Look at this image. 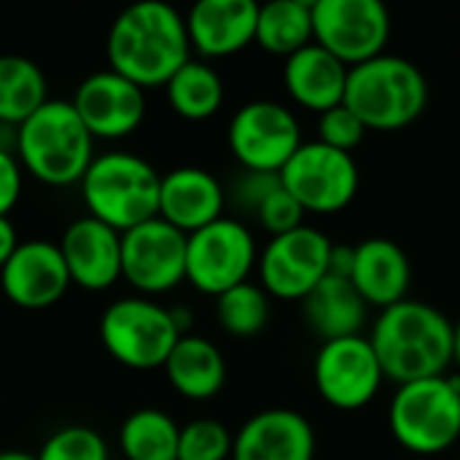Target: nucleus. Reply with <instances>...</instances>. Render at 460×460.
<instances>
[{"label": "nucleus", "mask_w": 460, "mask_h": 460, "mask_svg": "<svg viewBox=\"0 0 460 460\" xmlns=\"http://www.w3.org/2000/svg\"><path fill=\"white\" fill-rule=\"evenodd\" d=\"M0 460H35L32 453H22V450H3Z\"/></svg>", "instance_id": "40"}, {"label": "nucleus", "mask_w": 460, "mask_h": 460, "mask_svg": "<svg viewBox=\"0 0 460 460\" xmlns=\"http://www.w3.org/2000/svg\"><path fill=\"white\" fill-rule=\"evenodd\" d=\"M234 434L213 418H197L181 426L178 460H232Z\"/></svg>", "instance_id": "31"}, {"label": "nucleus", "mask_w": 460, "mask_h": 460, "mask_svg": "<svg viewBox=\"0 0 460 460\" xmlns=\"http://www.w3.org/2000/svg\"><path fill=\"white\" fill-rule=\"evenodd\" d=\"M22 189H24V170L16 154L0 148V216H8L19 205Z\"/></svg>", "instance_id": "35"}, {"label": "nucleus", "mask_w": 460, "mask_h": 460, "mask_svg": "<svg viewBox=\"0 0 460 460\" xmlns=\"http://www.w3.org/2000/svg\"><path fill=\"white\" fill-rule=\"evenodd\" d=\"M256 264V237L237 216H224L186 240V283L205 296L216 299L251 280Z\"/></svg>", "instance_id": "8"}, {"label": "nucleus", "mask_w": 460, "mask_h": 460, "mask_svg": "<svg viewBox=\"0 0 460 460\" xmlns=\"http://www.w3.org/2000/svg\"><path fill=\"white\" fill-rule=\"evenodd\" d=\"M70 286L59 245L51 240H22L0 270V288L5 299L22 310L54 307Z\"/></svg>", "instance_id": "16"}, {"label": "nucleus", "mask_w": 460, "mask_h": 460, "mask_svg": "<svg viewBox=\"0 0 460 460\" xmlns=\"http://www.w3.org/2000/svg\"><path fill=\"white\" fill-rule=\"evenodd\" d=\"M280 183L305 213L329 216L345 210L356 199L361 172L353 154L310 140L302 143L286 162L280 170Z\"/></svg>", "instance_id": "9"}, {"label": "nucleus", "mask_w": 460, "mask_h": 460, "mask_svg": "<svg viewBox=\"0 0 460 460\" xmlns=\"http://www.w3.org/2000/svg\"><path fill=\"white\" fill-rule=\"evenodd\" d=\"M181 332L172 323L170 307L148 296H121L100 315V342L105 353L135 372L162 369Z\"/></svg>", "instance_id": "7"}, {"label": "nucleus", "mask_w": 460, "mask_h": 460, "mask_svg": "<svg viewBox=\"0 0 460 460\" xmlns=\"http://www.w3.org/2000/svg\"><path fill=\"white\" fill-rule=\"evenodd\" d=\"M348 73H350V67L342 65L334 54H329L318 43H310L286 59L283 86L299 108L321 116V113L342 105Z\"/></svg>", "instance_id": "22"}, {"label": "nucleus", "mask_w": 460, "mask_h": 460, "mask_svg": "<svg viewBox=\"0 0 460 460\" xmlns=\"http://www.w3.org/2000/svg\"><path fill=\"white\" fill-rule=\"evenodd\" d=\"M313 380L329 407L356 412L380 394L385 375L369 337L356 334L329 340L318 348L313 361Z\"/></svg>", "instance_id": "14"}, {"label": "nucleus", "mask_w": 460, "mask_h": 460, "mask_svg": "<svg viewBox=\"0 0 460 460\" xmlns=\"http://www.w3.org/2000/svg\"><path fill=\"white\" fill-rule=\"evenodd\" d=\"M391 437L412 456H439L460 439V377L439 375L396 388L388 404Z\"/></svg>", "instance_id": "6"}, {"label": "nucleus", "mask_w": 460, "mask_h": 460, "mask_svg": "<svg viewBox=\"0 0 460 460\" xmlns=\"http://www.w3.org/2000/svg\"><path fill=\"white\" fill-rule=\"evenodd\" d=\"M108 67L140 89H164V84L194 57L186 19L162 0H143L124 8L105 35Z\"/></svg>", "instance_id": "1"}, {"label": "nucleus", "mask_w": 460, "mask_h": 460, "mask_svg": "<svg viewBox=\"0 0 460 460\" xmlns=\"http://www.w3.org/2000/svg\"><path fill=\"white\" fill-rule=\"evenodd\" d=\"M342 105L375 132H396L415 124L429 105L423 70L396 54H380L350 67Z\"/></svg>", "instance_id": "5"}, {"label": "nucleus", "mask_w": 460, "mask_h": 460, "mask_svg": "<svg viewBox=\"0 0 460 460\" xmlns=\"http://www.w3.org/2000/svg\"><path fill=\"white\" fill-rule=\"evenodd\" d=\"M70 105L94 140H124L146 121V89L116 70L89 73L73 92Z\"/></svg>", "instance_id": "15"}, {"label": "nucleus", "mask_w": 460, "mask_h": 460, "mask_svg": "<svg viewBox=\"0 0 460 460\" xmlns=\"http://www.w3.org/2000/svg\"><path fill=\"white\" fill-rule=\"evenodd\" d=\"M226 143L243 170L280 175L305 140L299 119L288 105L275 100H251L229 119Z\"/></svg>", "instance_id": "10"}, {"label": "nucleus", "mask_w": 460, "mask_h": 460, "mask_svg": "<svg viewBox=\"0 0 460 460\" xmlns=\"http://www.w3.org/2000/svg\"><path fill=\"white\" fill-rule=\"evenodd\" d=\"M167 105L186 121H208L213 119L226 97L221 73L205 62L191 57L167 84H164Z\"/></svg>", "instance_id": "25"}, {"label": "nucleus", "mask_w": 460, "mask_h": 460, "mask_svg": "<svg viewBox=\"0 0 460 460\" xmlns=\"http://www.w3.org/2000/svg\"><path fill=\"white\" fill-rule=\"evenodd\" d=\"M264 51L291 57L313 43V3L310 0H272L259 5L256 40Z\"/></svg>", "instance_id": "28"}, {"label": "nucleus", "mask_w": 460, "mask_h": 460, "mask_svg": "<svg viewBox=\"0 0 460 460\" xmlns=\"http://www.w3.org/2000/svg\"><path fill=\"white\" fill-rule=\"evenodd\" d=\"M350 283L367 307L388 310L407 299L412 286V264L404 248L388 237H367L353 245Z\"/></svg>", "instance_id": "21"}, {"label": "nucleus", "mask_w": 460, "mask_h": 460, "mask_svg": "<svg viewBox=\"0 0 460 460\" xmlns=\"http://www.w3.org/2000/svg\"><path fill=\"white\" fill-rule=\"evenodd\" d=\"M35 460H111V447L105 437L89 426H62L51 431Z\"/></svg>", "instance_id": "30"}, {"label": "nucleus", "mask_w": 460, "mask_h": 460, "mask_svg": "<svg viewBox=\"0 0 460 460\" xmlns=\"http://www.w3.org/2000/svg\"><path fill=\"white\" fill-rule=\"evenodd\" d=\"M302 313L307 326L323 340H342V337H356L364 332L369 307L358 296L350 280L326 275L305 299H302Z\"/></svg>", "instance_id": "24"}, {"label": "nucleus", "mask_w": 460, "mask_h": 460, "mask_svg": "<svg viewBox=\"0 0 460 460\" xmlns=\"http://www.w3.org/2000/svg\"><path fill=\"white\" fill-rule=\"evenodd\" d=\"M332 248L334 243L307 224L280 237H270L259 251V286L270 299L302 302L329 275Z\"/></svg>", "instance_id": "12"}, {"label": "nucleus", "mask_w": 460, "mask_h": 460, "mask_svg": "<svg viewBox=\"0 0 460 460\" xmlns=\"http://www.w3.org/2000/svg\"><path fill=\"white\" fill-rule=\"evenodd\" d=\"M216 318L229 337H256L270 323V294L259 283L245 280L216 296Z\"/></svg>", "instance_id": "29"}, {"label": "nucleus", "mask_w": 460, "mask_h": 460, "mask_svg": "<svg viewBox=\"0 0 460 460\" xmlns=\"http://www.w3.org/2000/svg\"><path fill=\"white\" fill-rule=\"evenodd\" d=\"M159 183L162 172L146 156L116 148L94 156L78 189L86 216L124 234L159 218Z\"/></svg>", "instance_id": "4"}, {"label": "nucleus", "mask_w": 460, "mask_h": 460, "mask_svg": "<svg viewBox=\"0 0 460 460\" xmlns=\"http://www.w3.org/2000/svg\"><path fill=\"white\" fill-rule=\"evenodd\" d=\"M170 315H172V323L175 329L181 332V337L191 334V323H194V310L186 307V305H172L170 307Z\"/></svg>", "instance_id": "38"}, {"label": "nucleus", "mask_w": 460, "mask_h": 460, "mask_svg": "<svg viewBox=\"0 0 460 460\" xmlns=\"http://www.w3.org/2000/svg\"><path fill=\"white\" fill-rule=\"evenodd\" d=\"M49 100L43 67L22 54H0V124L19 127Z\"/></svg>", "instance_id": "26"}, {"label": "nucleus", "mask_w": 460, "mask_h": 460, "mask_svg": "<svg viewBox=\"0 0 460 460\" xmlns=\"http://www.w3.org/2000/svg\"><path fill=\"white\" fill-rule=\"evenodd\" d=\"M186 234L151 218L121 234V280L137 296L156 299L186 283Z\"/></svg>", "instance_id": "13"}, {"label": "nucleus", "mask_w": 460, "mask_h": 460, "mask_svg": "<svg viewBox=\"0 0 460 460\" xmlns=\"http://www.w3.org/2000/svg\"><path fill=\"white\" fill-rule=\"evenodd\" d=\"M186 32L197 59H224L256 40L259 3L253 0H199L189 8Z\"/></svg>", "instance_id": "18"}, {"label": "nucleus", "mask_w": 460, "mask_h": 460, "mask_svg": "<svg viewBox=\"0 0 460 460\" xmlns=\"http://www.w3.org/2000/svg\"><path fill=\"white\" fill-rule=\"evenodd\" d=\"M224 183L205 167H175L159 183V218L186 237L224 218Z\"/></svg>", "instance_id": "20"}, {"label": "nucleus", "mask_w": 460, "mask_h": 460, "mask_svg": "<svg viewBox=\"0 0 460 460\" xmlns=\"http://www.w3.org/2000/svg\"><path fill=\"white\" fill-rule=\"evenodd\" d=\"M162 372L178 396L189 402H208L224 391L226 358L208 337L186 334L167 356Z\"/></svg>", "instance_id": "23"}, {"label": "nucleus", "mask_w": 460, "mask_h": 460, "mask_svg": "<svg viewBox=\"0 0 460 460\" xmlns=\"http://www.w3.org/2000/svg\"><path fill=\"white\" fill-rule=\"evenodd\" d=\"M305 210H302V205L283 189V183H280V189L278 191H272L267 199H264V205L256 210V221L261 224V229L270 234V237H280V234H286V232H294V229H299V226H305Z\"/></svg>", "instance_id": "34"}, {"label": "nucleus", "mask_w": 460, "mask_h": 460, "mask_svg": "<svg viewBox=\"0 0 460 460\" xmlns=\"http://www.w3.org/2000/svg\"><path fill=\"white\" fill-rule=\"evenodd\" d=\"M391 38V13L380 0H315L313 43L356 67L385 54Z\"/></svg>", "instance_id": "11"}, {"label": "nucleus", "mask_w": 460, "mask_h": 460, "mask_svg": "<svg viewBox=\"0 0 460 460\" xmlns=\"http://www.w3.org/2000/svg\"><path fill=\"white\" fill-rule=\"evenodd\" d=\"M453 364L460 369V315L453 321Z\"/></svg>", "instance_id": "39"}, {"label": "nucleus", "mask_w": 460, "mask_h": 460, "mask_svg": "<svg viewBox=\"0 0 460 460\" xmlns=\"http://www.w3.org/2000/svg\"><path fill=\"white\" fill-rule=\"evenodd\" d=\"M350 270H353V245H334L329 256V275L350 280Z\"/></svg>", "instance_id": "37"}, {"label": "nucleus", "mask_w": 460, "mask_h": 460, "mask_svg": "<svg viewBox=\"0 0 460 460\" xmlns=\"http://www.w3.org/2000/svg\"><path fill=\"white\" fill-rule=\"evenodd\" d=\"M181 426L159 407H140L119 426V453L124 460H178Z\"/></svg>", "instance_id": "27"}, {"label": "nucleus", "mask_w": 460, "mask_h": 460, "mask_svg": "<svg viewBox=\"0 0 460 460\" xmlns=\"http://www.w3.org/2000/svg\"><path fill=\"white\" fill-rule=\"evenodd\" d=\"M369 342L385 380L396 385L447 375L453 367V321L434 305L404 299L380 310Z\"/></svg>", "instance_id": "2"}, {"label": "nucleus", "mask_w": 460, "mask_h": 460, "mask_svg": "<svg viewBox=\"0 0 460 460\" xmlns=\"http://www.w3.org/2000/svg\"><path fill=\"white\" fill-rule=\"evenodd\" d=\"M22 245L19 232L13 226V221L8 216H0V270L5 267V261L13 256V251Z\"/></svg>", "instance_id": "36"}, {"label": "nucleus", "mask_w": 460, "mask_h": 460, "mask_svg": "<svg viewBox=\"0 0 460 460\" xmlns=\"http://www.w3.org/2000/svg\"><path fill=\"white\" fill-rule=\"evenodd\" d=\"M232 460H315V429L296 410H261L234 434Z\"/></svg>", "instance_id": "19"}, {"label": "nucleus", "mask_w": 460, "mask_h": 460, "mask_svg": "<svg viewBox=\"0 0 460 460\" xmlns=\"http://www.w3.org/2000/svg\"><path fill=\"white\" fill-rule=\"evenodd\" d=\"M280 189V175L278 172H259V170H243L224 186L226 191V208L243 213V216H256V210L264 205V199Z\"/></svg>", "instance_id": "32"}, {"label": "nucleus", "mask_w": 460, "mask_h": 460, "mask_svg": "<svg viewBox=\"0 0 460 460\" xmlns=\"http://www.w3.org/2000/svg\"><path fill=\"white\" fill-rule=\"evenodd\" d=\"M70 283L84 291H108L121 280V232L81 216L70 221L59 237Z\"/></svg>", "instance_id": "17"}, {"label": "nucleus", "mask_w": 460, "mask_h": 460, "mask_svg": "<svg viewBox=\"0 0 460 460\" xmlns=\"http://www.w3.org/2000/svg\"><path fill=\"white\" fill-rule=\"evenodd\" d=\"M364 137H367V127L345 105H337V108L318 116V140L323 146L353 154L361 146Z\"/></svg>", "instance_id": "33"}, {"label": "nucleus", "mask_w": 460, "mask_h": 460, "mask_svg": "<svg viewBox=\"0 0 460 460\" xmlns=\"http://www.w3.org/2000/svg\"><path fill=\"white\" fill-rule=\"evenodd\" d=\"M94 137L78 119L70 100L49 97L16 129V159L24 175L43 186H78L94 162Z\"/></svg>", "instance_id": "3"}]
</instances>
